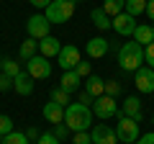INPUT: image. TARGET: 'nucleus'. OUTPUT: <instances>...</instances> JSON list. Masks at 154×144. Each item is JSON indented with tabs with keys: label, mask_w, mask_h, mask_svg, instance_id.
I'll return each instance as SVG.
<instances>
[{
	"label": "nucleus",
	"mask_w": 154,
	"mask_h": 144,
	"mask_svg": "<svg viewBox=\"0 0 154 144\" xmlns=\"http://www.w3.org/2000/svg\"><path fill=\"white\" fill-rule=\"evenodd\" d=\"M64 124H67L69 131H88L93 126V111H90V105L69 103L64 108Z\"/></svg>",
	"instance_id": "1"
},
{
	"label": "nucleus",
	"mask_w": 154,
	"mask_h": 144,
	"mask_svg": "<svg viewBox=\"0 0 154 144\" xmlns=\"http://www.w3.org/2000/svg\"><path fill=\"white\" fill-rule=\"evenodd\" d=\"M118 64L123 72H136L139 67H144V46L136 41H126L118 49Z\"/></svg>",
	"instance_id": "2"
},
{
	"label": "nucleus",
	"mask_w": 154,
	"mask_h": 144,
	"mask_svg": "<svg viewBox=\"0 0 154 144\" xmlns=\"http://www.w3.org/2000/svg\"><path fill=\"white\" fill-rule=\"evenodd\" d=\"M75 3L72 0H51L49 3V8L44 11V16H46V21L49 23H67L72 16H75Z\"/></svg>",
	"instance_id": "3"
},
{
	"label": "nucleus",
	"mask_w": 154,
	"mask_h": 144,
	"mask_svg": "<svg viewBox=\"0 0 154 144\" xmlns=\"http://www.w3.org/2000/svg\"><path fill=\"white\" fill-rule=\"evenodd\" d=\"M116 136L123 144H136L139 142V121H134V118H128V116H118Z\"/></svg>",
	"instance_id": "4"
},
{
	"label": "nucleus",
	"mask_w": 154,
	"mask_h": 144,
	"mask_svg": "<svg viewBox=\"0 0 154 144\" xmlns=\"http://www.w3.org/2000/svg\"><path fill=\"white\" fill-rule=\"evenodd\" d=\"M49 28H51V23L46 21V16H44V13H33V16L26 21L28 39H36V41L46 39V36H49Z\"/></svg>",
	"instance_id": "5"
},
{
	"label": "nucleus",
	"mask_w": 154,
	"mask_h": 144,
	"mask_svg": "<svg viewBox=\"0 0 154 144\" xmlns=\"http://www.w3.org/2000/svg\"><path fill=\"white\" fill-rule=\"evenodd\" d=\"M90 111L98 118L108 121V118H113L116 113H118V103H116V98H110V95H100V98L93 100V108H90Z\"/></svg>",
	"instance_id": "6"
},
{
	"label": "nucleus",
	"mask_w": 154,
	"mask_h": 144,
	"mask_svg": "<svg viewBox=\"0 0 154 144\" xmlns=\"http://www.w3.org/2000/svg\"><path fill=\"white\" fill-rule=\"evenodd\" d=\"M26 72L31 75L33 80H46L51 75V62L46 59V57L36 54V57H31V59L26 62Z\"/></svg>",
	"instance_id": "7"
},
{
	"label": "nucleus",
	"mask_w": 154,
	"mask_h": 144,
	"mask_svg": "<svg viewBox=\"0 0 154 144\" xmlns=\"http://www.w3.org/2000/svg\"><path fill=\"white\" fill-rule=\"evenodd\" d=\"M110 28H113L116 33H121V36H134V31H136V18L123 11V13H118V16L110 18Z\"/></svg>",
	"instance_id": "8"
},
{
	"label": "nucleus",
	"mask_w": 154,
	"mask_h": 144,
	"mask_svg": "<svg viewBox=\"0 0 154 144\" xmlns=\"http://www.w3.org/2000/svg\"><path fill=\"white\" fill-rule=\"evenodd\" d=\"M57 64H59L64 72L75 70V67L80 64V49H77L75 44H67V46H62V52L57 54Z\"/></svg>",
	"instance_id": "9"
},
{
	"label": "nucleus",
	"mask_w": 154,
	"mask_h": 144,
	"mask_svg": "<svg viewBox=\"0 0 154 144\" xmlns=\"http://www.w3.org/2000/svg\"><path fill=\"white\" fill-rule=\"evenodd\" d=\"M90 139H93V144H118L116 129H110L108 124H98V126H93V129H90Z\"/></svg>",
	"instance_id": "10"
},
{
	"label": "nucleus",
	"mask_w": 154,
	"mask_h": 144,
	"mask_svg": "<svg viewBox=\"0 0 154 144\" xmlns=\"http://www.w3.org/2000/svg\"><path fill=\"white\" fill-rule=\"evenodd\" d=\"M134 85L139 93H154V70L149 67H139L134 72Z\"/></svg>",
	"instance_id": "11"
},
{
	"label": "nucleus",
	"mask_w": 154,
	"mask_h": 144,
	"mask_svg": "<svg viewBox=\"0 0 154 144\" xmlns=\"http://www.w3.org/2000/svg\"><path fill=\"white\" fill-rule=\"evenodd\" d=\"M108 49H110V44H108V39H103V36L90 39L88 46H85V52H88L90 59H100V57H105V54H108Z\"/></svg>",
	"instance_id": "12"
},
{
	"label": "nucleus",
	"mask_w": 154,
	"mask_h": 144,
	"mask_svg": "<svg viewBox=\"0 0 154 144\" xmlns=\"http://www.w3.org/2000/svg\"><path fill=\"white\" fill-rule=\"evenodd\" d=\"M59 52H62V44H59V39H57V36H46V39L38 41V54L46 57V59L57 57Z\"/></svg>",
	"instance_id": "13"
},
{
	"label": "nucleus",
	"mask_w": 154,
	"mask_h": 144,
	"mask_svg": "<svg viewBox=\"0 0 154 144\" xmlns=\"http://www.w3.org/2000/svg\"><path fill=\"white\" fill-rule=\"evenodd\" d=\"M13 90H16L18 95H31L33 93V77L28 75V72H21V75H16L13 77Z\"/></svg>",
	"instance_id": "14"
},
{
	"label": "nucleus",
	"mask_w": 154,
	"mask_h": 144,
	"mask_svg": "<svg viewBox=\"0 0 154 144\" xmlns=\"http://www.w3.org/2000/svg\"><path fill=\"white\" fill-rule=\"evenodd\" d=\"M41 113H44V118L49 124H64V108H62L59 103H54V100H49Z\"/></svg>",
	"instance_id": "15"
},
{
	"label": "nucleus",
	"mask_w": 154,
	"mask_h": 144,
	"mask_svg": "<svg viewBox=\"0 0 154 144\" xmlns=\"http://www.w3.org/2000/svg\"><path fill=\"white\" fill-rule=\"evenodd\" d=\"M123 116H128V118H134V121H139L141 124V103H139V98L136 95H131V98H126L123 100Z\"/></svg>",
	"instance_id": "16"
},
{
	"label": "nucleus",
	"mask_w": 154,
	"mask_h": 144,
	"mask_svg": "<svg viewBox=\"0 0 154 144\" xmlns=\"http://www.w3.org/2000/svg\"><path fill=\"white\" fill-rule=\"evenodd\" d=\"M85 90H88L93 98H100V95H105V80L98 77V75H90V77L85 80Z\"/></svg>",
	"instance_id": "17"
},
{
	"label": "nucleus",
	"mask_w": 154,
	"mask_h": 144,
	"mask_svg": "<svg viewBox=\"0 0 154 144\" xmlns=\"http://www.w3.org/2000/svg\"><path fill=\"white\" fill-rule=\"evenodd\" d=\"M80 83H82V77H80L75 70H69V72H64V75H62L59 88H62V90H67V93H75V90L80 88Z\"/></svg>",
	"instance_id": "18"
},
{
	"label": "nucleus",
	"mask_w": 154,
	"mask_h": 144,
	"mask_svg": "<svg viewBox=\"0 0 154 144\" xmlns=\"http://www.w3.org/2000/svg\"><path fill=\"white\" fill-rule=\"evenodd\" d=\"M134 41L136 44H141V46H149L154 41V28L152 26H136V31H134Z\"/></svg>",
	"instance_id": "19"
},
{
	"label": "nucleus",
	"mask_w": 154,
	"mask_h": 144,
	"mask_svg": "<svg viewBox=\"0 0 154 144\" xmlns=\"http://www.w3.org/2000/svg\"><path fill=\"white\" fill-rule=\"evenodd\" d=\"M90 18H93V23L100 28V31L110 28V16L103 11V8H93V11H90Z\"/></svg>",
	"instance_id": "20"
},
{
	"label": "nucleus",
	"mask_w": 154,
	"mask_h": 144,
	"mask_svg": "<svg viewBox=\"0 0 154 144\" xmlns=\"http://www.w3.org/2000/svg\"><path fill=\"white\" fill-rule=\"evenodd\" d=\"M36 49H38V41L36 39H26L21 44V49H18V57H21L23 62H28L31 57H36Z\"/></svg>",
	"instance_id": "21"
},
{
	"label": "nucleus",
	"mask_w": 154,
	"mask_h": 144,
	"mask_svg": "<svg viewBox=\"0 0 154 144\" xmlns=\"http://www.w3.org/2000/svg\"><path fill=\"white\" fill-rule=\"evenodd\" d=\"M0 72H3V75L16 77V75H21V67H18V62L11 59V57H0Z\"/></svg>",
	"instance_id": "22"
},
{
	"label": "nucleus",
	"mask_w": 154,
	"mask_h": 144,
	"mask_svg": "<svg viewBox=\"0 0 154 144\" xmlns=\"http://www.w3.org/2000/svg\"><path fill=\"white\" fill-rule=\"evenodd\" d=\"M123 8H126V0H103V11L108 13L110 18L118 16V13H123Z\"/></svg>",
	"instance_id": "23"
},
{
	"label": "nucleus",
	"mask_w": 154,
	"mask_h": 144,
	"mask_svg": "<svg viewBox=\"0 0 154 144\" xmlns=\"http://www.w3.org/2000/svg\"><path fill=\"white\" fill-rule=\"evenodd\" d=\"M123 11L128 13V16H141V13H146V0H126V8Z\"/></svg>",
	"instance_id": "24"
},
{
	"label": "nucleus",
	"mask_w": 154,
	"mask_h": 144,
	"mask_svg": "<svg viewBox=\"0 0 154 144\" xmlns=\"http://www.w3.org/2000/svg\"><path fill=\"white\" fill-rule=\"evenodd\" d=\"M0 144H28V136L26 131H11L0 139Z\"/></svg>",
	"instance_id": "25"
},
{
	"label": "nucleus",
	"mask_w": 154,
	"mask_h": 144,
	"mask_svg": "<svg viewBox=\"0 0 154 144\" xmlns=\"http://www.w3.org/2000/svg\"><path fill=\"white\" fill-rule=\"evenodd\" d=\"M51 100H54V103H59L62 108H67V105H69V93H67V90H62V88H51Z\"/></svg>",
	"instance_id": "26"
},
{
	"label": "nucleus",
	"mask_w": 154,
	"mask_h": 144,
	"mask_svg": "<svg viewBox=\"0 0 154 144\" xmlns=\"http://www.w3.org/2000/svg\"><path fill=\"white\" fill-rule=\"evenodd\" d=\"M11 131H16V129H13V118L5 116V113H0V136H5V134H11Z\"/></svg>",
	"instance_id": "27"
},
{
	"label": "nucleus",
	"mask_w": 154,
	"mask_h": 144,
	"mask_svg": "<svg viewBox=\"0 0 154 144\" xmlns=\"http://www.w3.org/2000/svg\"><path fill=\"white\" fill-rule=\"evenodd\" d=\"M118 93H121V83H118V80H105V95L116 98Z\"/></svg>",
	"instance_id": "28"
},
{
	"label": "nucleus",
	"mask_w": 154,
	"mask_h": 144,
	"mask_svg": "<svg viewBox=\"0 0 154 144\" xmlns=\"http://www.w3.org/2000/svg\"><path fill=\"white\" fill-rule=\"evenodd\" d=\"M72 144H93V139H90V131H75V136H72Z\"/></svg>",
	"instance_id": "29"
},
{
	"label": "nucleus",
	"mask_w": 154,
	"mask_h": 144,
	"mask_svg": "<svg viewBox=\"0 0 154 144\" xmlns=\"http://www.w3.org/2000/svg\"><path fill=\"white\" fill-rule=\"evenodd\" d=\"M144 62L149 64V70H154V41L149 46H144Z\"/></svg>",
	"instance_id": "30"
},
{
	"label": "nucleus",
	"mask_w": 154,
	"mask_h": 144,
	"mask_svg": "<svg viewBox=\"0 0 154 144\" xmlns=\"http://www.w3.org/2000/svg\"><path fill=\"white\" fill-rule=\"evenodd\" d=\"M75 72L80 75V77H85V80H88L90 75H93V72H90V62H82V59H80V64L75 67Z\"/></svg>",
	"instance_id": "31"
},
{
	"label": "nucleus",
	"mask_w": 154,
	"mask_h": 144,
	"mask_svg": "<svg viewBox=\"0 0 154 144\" xmlns=\"http://www.w3.org/2000/svg\"><path fill=\"white\" fill-rule=\"evenodd\" d=\"M5 90H13V77L0 72V93H5Z\"/></svg>",
	"instance_id": "32"
},
{
	"label": "nucleus",
	"mask_w": 154,
	"mask_h": 144,
	"mask_svg": "<svg viewBox=\"0 0 154 144\" xmlns=\"http://www.w3.org/2000/svg\"><path fill=\"white\" fill-rule=\"evenodd\" d=\"M51 134H54V136L62 142V139H64L67 134H69V129H67V124H54V131H51Z\"/></svg>",
	"instance_id": "33"
},
{
	"label": "nucleus",
	"mask_w": 154,
	"mask_h": 144,
	"mask_svg": "<svg viewBox=\"0 0 154 144\" xmlns=\"http://www.w3.org/2000/svg\"><path fill=\"white\" fill-rule=\"evenodd\" d=\"M36 144H59V139H57L54 134L49 131V134H41V136L36 139Z\"/></svg>",
	"instance_id": "34"
},
{
	"label": "nucleus",
	"mask_w": 154,
	"mask_h": 144,
	"mask_svg": "<svg viewBox=\"0 0 154 144\" xmlns=\"http://www.w3.org/2000/svg\"><path fill=\"white\" fill-rule=\"evenodd\" d=\"M93 95L88 93V90H82V93H80V98H77V103H82V105H93Z\"/></svg>",
	"instance_id": "35"
},
{
	"label": "nucleus",
	"mask_w": 154,
	"mask_h": 144,
	"mask_svg": "<svg viewBox=\"0 0 154 144\" xmlns=\"http://www.w3.org/2000/svg\"><path fill=\"white\" fill-rule=\"evenodd\" d=\"M28 3H31L33 8H44V11H46V8H49V3H51V0H28Z\"/></svg>",
	"instance_id": "36"
},
{
	"label": "nucleus",
	"mask_w": 154,
	"mask_h": 144,
	"mask_svg": "<svg viewBox=\"0 0 154 144\" xmlns=\"http://www.w3.org/2000/svg\"><path fill=\"white\" fill-rule=\"evenodd\" d=\"M139 144H154V131L144 134V136H139Z\"/></svg>",
	"instance_id": "37"
},
{
	"label": "nucleus",
	"mask_w": 154,
	"mask_h": 144,
	"mask_svg": "<svg viewBox=\"0 0 154 144\" xmlns=\"http://www.w3.org/2000/svg\"><path fill=\"white\" fill-rule=\"evenodd\" d=\"M146 16H149V21H152V28H154V0H149V3H146Z\"/></svg>",
	"instance_id": "38"
},
{
	"label": "nucleus",
	"mask_w": 154,
	"mask_h": 144,
	"mask_svg": "<svg viewBox=\"0 0 154 144\" xmlns=\"http://www.w3.org/2000/svg\"><path fill=\"white\" fill-rule=\"evenodd\" d=\"M26 136H28V142H31V139H38V136H41V134H38L36 129L31 126V129H28V131H26Z\"/></svg>",
	"instance_id": "39"
},
{
	"label": "nucleus",
	"mask_w": 154,
	"mask_h": 144,
	"mask_svg": "<svg viewBox=\"0 0 154 144\" xmlns=\"http://www.w3.org/2000/svg\"><path fill=\"white\" fill-rule=\"evenodd\" d=\"M72 3H75V5H77V3H82V0H72Z\"/></svg>",
	"instance_id": "40"
},
{
	"label": "nucleus",
	"mask_w": 154,
	"mask_h": 144,
	"mask_svg": "<svg viewBox=\"0 0 154 144\" xmlns=\"http://www.w3.org/2000/svg\"><path fill=\"white\" fill-rule=\"evenodd\" d=\"M152 124H154V116H152Z\"/></svg>",
	"instance_id": "41"
},
{
	"label": "nucleus",
	"mask_w": 154,
	"mask_h": 144,
	"mask_svg": "<svg viewBox=\"0 0 154 144\" xmlns=\"http://www.w3.org/2000/svg\"><path fill=\"white\" fill-rule=\"evenodd\" d=\"M146 3H149V0H146Z\"/></svg>",
	"instance_id": "42"
},
{
	"label": "nucleus",
	"mask_w": 154,
	"mask_h": 144,
	"mask_svg": "<svg viewBox=\"0 0 154 144\" xmlns=\"http://www.w3.org/2000/svg\"><path fill=\"white\" fill-rule=\"evenodd\" d=\"M152 95H154V93H152Z\"/></svg>",
	"instance_id": "43"
}]
</instances>
